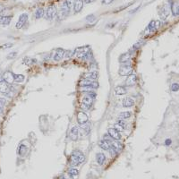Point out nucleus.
<instances>
[{
  "label": "nucleus",
  "instance_id": "f257e3e1",
  "mask_svg": "<svg viewBox=\"0 0 179 179\" xmlns=\"http://www.w3.org/2000/svg\"><path fill=\"white\" fill-rule=\"evenodd\" d=\"M84 161H85V156L82 151H75L72 153V155L70 157V165L72 166H77L83 163Z\"/></svg>",
  "mask_w": 179,
  "mask_h": 179
},
{
  "label": "nucleus",
  "instance_id": "f03ea898",
  "mask_svg": "<svg viewBox=\"0 0 179 179\" xmlns=\"http://www.w3.org/2000/svg\"><path fill=\"white\" fill-rule=\"evenodd\" d=\"M132 73V65L130 63L123 64L118 70V73L120 76H128Z\"/></svg>",
  "mask_w": 179,
  "mask_h": 179
},
{
  "label": "nucleus",
  "instance_id": "7ed1b4c3",
  "mask_svg": "<svg viewBox=\"0 0 179 179\" xmlns=\"http://www.w3.org/2000/svg\"><path fill=\"white\" fill-rule=\"evenodd\" d=\"M80 85L83 86V87H90L93 90H96L98 88V83L95 81H92V80L87 79L85 78L83 80H82L81 82H80Z\"/></svg>",
  "mask_w": 179,
  "mask_h": 179
},
{
  "label": "nucleus",
  "instance_id": "20e7f679",
  "mask_svg": "<svg viewBox=\"0 0 179 179\" xmlns=\"http://www.w3.org/2000/svg\"><path fill=\"white\" fill-rule=\"evenodd\" d=\"M57 9L54 7V5H49V7L47 8L46 13H45V17L48 20H52L53 18L57 15Z\"/></svg>",
  "mask_w": 179,
  "mask_h": 179
},
{
  "label": "nucleus",
  "instance_id": "39448f33",
  "mask_svg": "<svg viewBox=\"0 0 179 179\" xmlns=\"http://www.w3.org/2000/svg\"><path fill=\"white\" fill-rule=\"evenodd\" d=\"M89 121V117L87 116V114L84 113L83 111H79L77 113V122L79 125H85L86 123Z\"/></svg>",
  "mask_w": 179,
  "mask_h": 179
},
{
  "label": "nucleus",
  "instance_id": "423d86ee",
  "mask_svg": "<svg viewBox=\"0 0 179 179\" xmlns=\"http://www.w3.org/2000/svg\"><path fill=\"white\" fill-rule=\"evenodd\" d=\"M27 19H28V15L27 14H22L19 17V20H18V22H16L15 27L17 29L22 28L24 24H25V22H27Z\"/></svg>",
  "mask_w": 179,
  "mask_h": 179
},
{
  "label": "nucleus",
  "instance_id": "0eeeda50",
  "mask_svg": "<svg viewBox=\"0 0 179 179\" xmlns=\"http://www.w3.org/2000/svg\"><path fill=\"white\" fill-rule=\"evenodd\" d=\"M3 80L5 82H7L8 84H12L15 82V75L12 72H5L3 75Z\"/></svg>",
  "mask_w": 179,
  "mask_h": 179
},
{
  "label": "nucleus",
  "instance_id": "6e6552de",
  "mask_svg": "<svg viewBox=\"0 0 179 179\" xmlns=\"http://www.w3.org/2000/svg\"><path fill=\"white\" fill-rule=\"evenodd\" d=\"M108 135L114 141H120V139H121L120 133L118 131H116L115 128H109L108 129Z\"/></svg>",
  "mask_w": 179,
  "mask_h": 179
},
{
  "label": "nucleus",
  "instance_id": "1a4fd4ad",
  "mask_svg": "<svg viewBox=\"0 0 179 179\" xmlns=\"http://www.w3.org/2000/svg\"><path fill=\"white\" fill-rule=\"evenodd\" d=\"M136 75H135V73H131L130 75H129L126 78V81H125V85L126 86H133L136 83Z\"/></svg>",
  "mask_w": 179,
  "mask_h": 179
},
{
  "label": "nucleus",
  "instance_id": "9d476101",
  "mask_svg": "<svg viewBox=\"0 0 179 179\" xmlns=\"http://www.w3.org/2000/svg\"><path fill=\"white\" fill-rule=\"evenodd\" d=\"M88 52H90V48H86V47L77 48L75 49V53L78 55L79 57H82V58H83Z\"/></svg>",
  "mask_w": 179,
  "mask_h": 179
},
{
  "label": "nucleus",
  "instance_id": "9b49d317",
  "mask_svg": "<svg viewBox=\"0 0 179 179\" xmlns=\"http://www.w3.org/2000/svg\"><path fill=\"white\" fill-rule=\"evenodd\" d=\"M10 91V86L9 84L5 82L4 80L0 81V92L4 94H8V92Z\"/></svg>",
  "mask_w": 179,
  "mask_h": 179
},
{
  "label": "nucleus",
  "instance_id": "f8f14e48",
  "mask_svg": "<svg viewBox=\"0 0 179 179\" xmlns=\"http://www.w3.org/2000/svg\"><path fill=\"white\" fill-rule=\"evenodd\" d=\"M169 13H170L169 7L166 5H163V7H162L161 10L159 11V15H160V17H161L163 20H166V18H168V16L169 15Z\"/></svg>",
  "mask_w": 179,
  "mask_h": 179
},
{
  "label": "nucleus",
  "instance_id": "ddd939ff",
  "mask_svg": "<svg viewBox=\"0 0 179 179\" xmlns=\"http://www.w3.org/2000/svg\"><path fill=\"white\" fill-rule=\"evenodd\" d=\"M65 50L62 48H57V50H55V53L54 55V57H53V59L54 61H60V60H62V58L64 57V55H65Z\"/></svg>",
  "mask_w": 179,
  "mask_h": 179
},
{
  "label": "nucleus",
  "instance_id": "4468645a",
  "mask_svg": "<svg viewBox=\"0 0 179 179\" xmlns=\"http://www.w3.org/2000/svg\"><path fill=\"white\" fill-rule=\"evenodd\" d=\"M78 134H79V127L76 125L73 126L70 131V138L73 141H76L78 139Z\"/></svg>",
  "mask_w": 179,
  "mask_h": 179
},
{
  "label": "nucleus",
  "instance_id": "2eb2a0df",
  "mask_svg": "<svg viewBox=\"0 0 179 179\" xmlns=\"http://www.w3.org/2000/svg\"><path fill=\"white\" fill-rule=\"evenodd\" d=\"M110 143L111 141H107V140H100V141H98V146H100L102 150L104 151H108L109 148H110Z\"/></svg>",
  "mask_w": 179,
  "mask_h": 179
},
{
  "label": "nucleus",
  "instance_id": "dca6fc26",
  "mask_svg": "<svg viewBox=\"0 0 179 179\" xmlns=\"http://www.w3.org/2000/svg\"><path fill=\"white\" fill-rule=\"evenodd\" d=\"M110 147H112L117 153L120 152L123 149V146L119 143V141H112L110 143Z\"/></svg>",
  "mask_w": 179,
  "mask_h": 179
},
{
  "label": "nucleus",
  "instance_id": "f3484780",
  "mask_svg": "<svg viewBox=\"0 0 179 179\" xmlns=\"http://www.w3.org/2000/svg\"><path fill=\"white\" fill-rule=\"evenodd\" d=\"M83 7V0H76L73 4V8H75V13H79L80 11H82Z\"/></svg>",
  "mask_w": 179,
  "mask_h": 179
},
{
  "label": "nucleus",
  "instance_id": "a211bd4d",
  "mask_svg": "<svg viewBox=\"0 0 179 179\" xmlns=\"http://www.w3.org/2000/svg\"><path fill=\"white\" fill-rule=\"evenodd\" d=\"M134 105V100L132 98H125L124 100H123V107L125 108H131Z\"/></svg>",
  "mask_w": 179,
  "mask_h": 179
},
{
  "label": "nucleus",
  "instance_id": "6ab92c4d",
  "mask_svg": "<svg viewBox=\"0 0 179 179\" xmlns=\"http://www.w3.org/2000/svg\"><path fill=\"white\" fill-rule=\"evenodd\" d=\"M12 17L7 15H0V24L2 25H8L11 22Z\"/></svg>",
  "mask_w": 179,
  "mask_h": 179
},
{
  "label": "nucleus",
  "instance_id": "aec40b11",
  "mask_svg": "<svg viewBox=\"0 0 179 179\" xmlns=\"http://www.w3.org/2000/svg\"><path fill=\"white\" fill-rule=\"evenodd\" d=\"M96 160H97V163L100 166H101L104 164L105 160H106V156H105V154H103V153H97Z\"/></svg>",
  "mask_w": 179,
  "mask_h": 179
},
{
  "label": "nucleus",
  "instance_id": "412c9836",
  "mask_svg": "<svg viewBox=\"0 0 179 179\" xmlns=\"http://www.w3.org/2000/svg\"><path fill=\"white\" fill-rule=\"evenodd\" d=\"M126 89L124 86H117V87L115 88V93L116 95H125L126 94Z\"/></svg>",
  "mask_w": 179,
  "mask_h": 179
},
{
  "label": "nucleus",
  "instance_id": "4be33fe9",
  "mask_svg": "<svg viewBox=\"0 0 179 179\" xmlns=\"http://www.w3.org/2000/svg\"><path fill=\"white\" fill-rule=\"evenodd\" d=\"M131 57V55L129 53H124V54H122L120 57H119V62L121 64H125V63H127L129 59H130Z\"/></svg>",
  "mask_w": 179,
  "mask_h": 179
},
{
  "label": "nucleus",
  "instance_id": "5701e85b",
  "mask_svg": "<svg viewBox=\"0 0 179 179\" xmlns=\"http://www.w3.org/2000/svg\"><path fill=\"white\" fill-rule=\"evenodd\" d=\"M93 98L89 97V96H86L83 98V104L85 105V106H87L88 108H90V106L92 105V103H93Z\"/></svg>",
  "mask_w": 179,
  "mask_h": 179
},
{
  "label": "nucleus",
  "instance_id": "b1692460",
  "mask_svg": "<svg viewBox=\"0 0 179 179\" xmlns=\"http://www.w3.org/2000/svg\"><path fill=\"white\" fill-rule=\"evenodd\" d=\"M171 11H172V14L175 16H178L179 15V4L173 3L171 5Z\"/></svg>",
  "mask_w": 179,
  "mask_h": 179
},
{
  "label": "nucleus",
  "instance_id": "393cba45",
  "mask_svg": "<svg viewBox=\"0 0 179 179\" xmlns=\"http://www.w3.org/2000/svg\"><path fill=\"white\" fill-rule=\"evenodd\" d=\"M27 152V147L23 144H21L19 147H18V150H17V153L19 156H24Z\"/></svg>",
  "mask_w": 179,
  "mask_h": 179
},
{
  "label": "nucleus",
  "instance_id": "a878e982",
  "mask_svg": "<svg viewBox=\"0 0 179 179\" xmlns=\"http://www.w3.org/2000/svg\"><path fill=\"white\" fill-rule=\"evenodd\" d=\"M131 116H132V112H131V111H124V112H121L119 114L120 119H123V120L130 118Z\"/></svg>",
  "mask_w": 179,
  "mask_h": 179
},
{
  "label": "nucleus",
  "instance_id": "bb28decb",
  "mask_svg": "<svg viewBox=\"0 0 179 179\" xmlns=\"http://www.w3.org/2000/svg\"><path fill=\"white\" fill-rule=\"evenodd\" d=\"M44 15H45V11L42 7L37 9V11L35 12V17L37 18V19H40V18H42L43 16H44Z\"/></svg>",
  "mask_w": 179,
  "mask_h": 179
},
{
  "label": "nucleus",
  "instance_id": "cd10ccee",
  "mask_svg": "<svg viewBox=\"0 0 179 179\" xmlns=\"http://www.w3.org/2000/svg\"><path fill=\"white\" fill-rule=\"evenodd\" d=\"M98 76V72H90L89 73H86L85 75V77L87 79H90V80H96Z\"/></svg>",
  "mask_w": 179,
  "mask_h": 179
},
{
  "label": "nucleus",
  "instance_id": "c85d7f7f",
  "mask_svg": "<svg viewBox=\"0 0 179 179\" xmlns=\"http://www.w3.org/2000/svg\"><path fill=\"white\" fill-rule=\"evenodd\" d=\"M24 79H25V77L22 75H15V82L17 83H22L24 81Z\"/></svg>",
  "mask_w": 179,
  "mask_h": 179
},
{
  "label": "nucleus",
  "instance_id": "c756f323",
  "mask_svg": "<svg viewBox=\"0 0 179 179\" xmlns=\"http://www.w3.org/2000/svg\"><path fill=\"white\" fill-rule=\"evenodd\" d=\"M68 174L72 176H77L79 175V170L75 168H71L68 170Z\"/></svg>",
  "mask_w": 179,
  "mask_h": 179
},
{
  "label": "nucleus",
  "instance_id": "7c9ffc66",
  "mask_svg": "<svg viewBox=\"0 0 179 179\" xmlns=\"http://www.w3.org/2000/svg\"><path fill=\"white\" fill-rule=\"evenodd\" d=\"M114 128L116 129V131H118L119 133H121V132H123L125 130V128L123 127L122 125H120L119 124H117V123H116V124H115V127Z\"/></svg>",
  "mask_w": 179,
  "mask_h": 179
},
{
  "label": "nucleus",
  "instance_id": "2f4dec72",
  "mask_svg": "<svg viewBox=\"0 0 179 179\" xmlns=\"http://www.w3.org/2000/svg\"><path fill=\"white\" fill-rule=\"evenodd\" d=\"M171 90L172 91H177V90H179V84L176 83H173L171 85Z\"/></svg>",
  "mask_w": 179,
  "mask_h": 179
},
{
  "label": "nucleus",
  "instance_id": "473e14b6",
  "mask_svg": "<svg viewBox=\"0 0 179 179\" xmlns=\"http://www.w3.org/2000/svg\"><path fill=\"white\" fill-rule=\"evenodd\" d=\"M12 47H13V44H12V43H5V44L1 46V48L2 49H7V48H12Z\"/></svg>",
  "mask_w": 179,
  "mask_h": 179
},
{
  "label": "nucleus",
  "instance_id": "72a5a7b5",
  "mask_svg": "<svg viewBox=\"0 0 179 179\" xmlns=\"http://www.w3.org/2000/svg\"><path fill=\"white\" fill-rule=\"evenodd\" d=\"M5 103H7V100H5V98H0V108H2L5 106Z\"/></svg>",
  "mask_w": 179,
  "mask_h": 179
},
{
  "label": "nucleus",
  "instance_id": "f704fd0d",
  "mask_svg": "<svg viewBox=\"0 0 179 179\" xmlns=\"http://www.w3.org/2000/svg\"><path fill=\"white\" fill-rule=\"evenodd\" d=\"M117 124H119L120 125H122L123 127H124V128H125V126H126V124H125V122L124 121V120H123V119H118V120H117Z\"/></svg>",
  "mask_w": 179,
  "mask_h": 179
},
{
  "label": "nucleus",
  "instance_id": "c9c22d12",
  "mask_svg": "<svg viewBox=\"0 0 179 179\" xmlns=\"http://www.w3.org/2000/svg\"><path fill=\"white\" fill-rule=\"evenodd\" d=\"M86 20L89 21V22H92V21H95L96 18H95V15H90L89 16H87V18H86Z\"/></svg>",
  "mask_w": 179,
  "mask_h": 179
},
{
  "label": "nucleus",
  "instance_id": "e433bc0d",
  "mask_svg": "<svg viewBox=\"0 0 179 179\" xmlns=\"http://www.w3.org/2000/svg\"><path fill=\"white\" fill-rule=\"evenodd\" d=\"M65 57H66V58H68V57H71L72 55H73V52L72 51V50H68V51H66V52H65Z\"/></svg>",
  "mask_w": 179,
  "mask_h": 179
},
{
  "label": "nucleus",
  "instance_id": "4c0bfd02",
  "mask_svg": "<svg viewBox=\"0 0 179 179\" xmlns=\"http://www.w3.org/2000/svg\"><path fill=\"white\" fill-rule=\"evenodd\" d=\"M108 151H109V153H110V155H111V156H116V154H117V152H116V151L113 149L112 147H110V148H109Z\"/></svg>",
  "mask_w": 179,
  "mask_h": 179
},
{
  "label": "nucleus",
  "instance_id": "58836bf2",
  "mask_svg": "<svg viewBox=\"0 0 179 179\" xmlns=\"http://www.w3.org/2000/svg\"><path fill=\"white\" fill-rule=\"evenodd\" d=\"M17 55V53L16 52H12V53H10L8 55H7V58H9V59H11V58H15V57Z\"/></svg>",
  "mask_w": 179,
  "mask_h": 179
},
{
  "label": "nucleus",
  "instance_id": "ea45409f",
  "mask_svg": "<svg viewBox=\"0 0 179 179\" xmlns=\"http://www.w3.org/2000/svg\"><path fill=\"white\" fill-rule=\"evenodd\" d=\"M66 3V5H68V7L71 9V7H72V5L75 4V2H73V0H67V1L65 2Z\"/></svg>",
  "mask_w": 179,
  "mask_h": 179
},
{
  "label": "nucleus",
  "instance_id": "a19ab883",
  "mask_svg": "<svg viewBox=\"0 0 179 179\" xmlns=\"http://www.w3.org/2000/svg\"><path fill=\"white\" fill-rule=\"evenodd\" d=\"M88 96L90 97V98H92L94 100V98H96V93H95V92H93V90H92V91H89L88 92Z\"/></svg>",
  "mask_w": 179,
  "mask_h": 179
},
{
  "label": "nucleus",
  "instance_id": "79ce46f5",
  "mask_svg": "<svg viewBox=\"0 0 179 179\" xmlns=\"http://www.w3.org/2000/svg\"><path fill=\"white\" fill-rule=\"evenodd\" d=\"M103 1V3L105 4V5H109V4H111L112 3L114 0H102Z\"/></svg>",
  "mask_w": 179,
  "mask_h": 179
},
{
  "label": "nucleus",
  "instance_id": "37998d69",
  "mask_svg": "<svg viewBox=\"0 0 179 179\" xmlns=\"http://www.w3.org/2000/svg\"><path fill=\"white\" fill-rule=\"evenodd\" d=\"M166 143V145H169V144L171 143V140H170V139H168V140L166 141V143Z\"/></svg>",
  "mask_w": 179,
  "mask_h": 179
},
{
  "label": "nucleus",
  "instance_id": "c03bdc74",
  "mask_svg": "<svg viewBox=\"0 0 179 179\" xmlns=\"http://www.w3.org/2000/svg\"><path fill=\"white\" fill-rule=\"evenodd\" d=\"M94 0H84V3L86 4H89V3H91V2H93Z\"/></svg>",
  "mask_w": 179,
  "mask_h": 179
},
{
  "label": "nucleus",
  "instance_id": "a18cd8bd",
  "mask_svg": "<svg viewBox=\"0 0 179 179\" xmlns=\"http://www.w3.org/2000/svg\"><path fill=\"white\" fill-rule=\"evenodd\" d=\"M0 9H1V7H0Z\"/></svg>",
  "mask_w": 179,
  "mask_h": 179
},
{
  "label": "nucleus",
  "instance_id": "49530a36",
  "mask_svg": "<svg viewBox=\"0 0 179 179\" xmlns=\"http://www.w3.org/2000/svg\"><path fill=\"white\" fill-rule=\"evenodd\" d=\"M0 111H1V108H0Z\"/></svg>",
  "mask_w": 179,
  "mask_h": 179
}]
</instances>
